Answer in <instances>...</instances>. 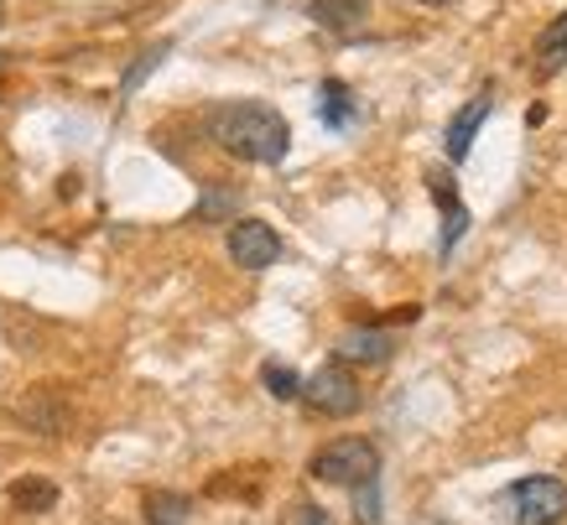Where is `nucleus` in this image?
I'll list each match as a JSON object with an SVG mask.
<instances>
[{
	"label": "nucleus",
	"instance_id": "1",
	"mask_svg": "<svg viewBox=\"0 0 567 525\" xmlns=\"http://www.w3.org/2000/svg\"><path fill=\"white\" fill-rule=\"evenodd\" d=\"M208 136L219 141V152H229L235 162H250V167H276L292 152V125L281 110L260 100H224L204 115Z\"/></svg>",
	"mask_w": 567,
	"mask_h": 525
},
{
	"label": "nucleus",
	"instance_id": "2",
	"mask_svg": "<svg viewBox=\"0 0 567 525\" xmlns=\"http://www.w3.org/2000/svg\"><path fill=\"white\" fill-rule=\"evenodd\" d=\"M308 474L318 484H333V490H360V484L380 478V447L370 437H333L328 447L312 453Z\"/></svg>",
	"mask_w": 567,
	"mask_h": 525
},
{
	"label": "nucleus",
	"instance_id": "3",
	"mask_svg": "<svg viewBox=\"0 0 567 525\" xmlns=\"http://www.w3.org/2000/svg\"><path fill=\"white\" fill-rule=\"evenodd\" d=\"M505 505H511V525H557L567 515V484L551 474L516 478L505 490Z\"/></svg>",
	"mask_w": 567,
	"mask_h": 525
},
{
	"label": "nucleus",
	"instance_id": "4",
	"mask_svg": "<svg viewBox=\"0 0 567 525\" xmlns=\"http://www.w3.org/2000/svg\"><path fill=\"white\" fill-rule=\"evenodd\" d=\"M302 406L328 416V422H344V416H354V411L364 406V390H360V380L349 374V364H323L318 374L302 380Z\"/></svg>",
	"mask_w": 567,
	"mask_h": 525
},
{
	"label": "nucleus",
	"instance_id": "5",
	"mask_svg": "<svg viewBox=\"0 0 567 525\" xmlns=\"http://www.w3.org/2000/svg\"><path fill=\"white\" fill-rule=\"evenodd\" d=\"M224 250H229V260H235V266H245V271H266V266H276V260H281V235H276L266 219H235V224H229Z\"/></svg>",
	"mask_w": 567,
	"mask_h": 525
},
{
	"label": "nucleus",
	"instance_id": "6",
	"mask_svg": "<svg viewBox=\"0 0 567 525\" xmlns=\"http://www.w3.org/2000/svg\"><path fill=\"white\" fill-rule=\"evenodd\" d=\"M17 422L27 432H42V437H63L69 432V401L58 395V390H27L17 401Z\"/></svg>",
	"mask_w": 567,
	"mask_h": 525
},
{
	"label": "nucleus",
	"instance_id": "7",
	"mask_svg": "<svg viewBox=\"0 0 567 525\" xmlns=\"http://www.w3.org/2000/svg\"><path fill=\"white\" fill-rule=\"evenodd\" d=\"M489 110H495V89H480V94H474L458 115L447 120V136H443L447 162H464V156L474 152V136H480V125L489 120Z\"/></svg>",
	"mask_w": 567,
	"mask_h": 525
},
{
	"label": "nucleus",
	"instance_id": "8",
	"mask_svg": "<svg viewBox=\"0 0 567 525\" xmlns=\"http://www.w3.org/2000/svg\"><path fill=\"white\" fill-rule=\"evenodd\" d=\"M339 364H360V370H380V364H391L395 354V339L385 328H349L344 339H339Z\"/></svg>",
	"mask_w": 567,
	"mask_h": 525
},
{
	"label": "nucleus",
	"instance_id": "9",
	"mask_svg": "<svg viewBox=\"0 0 567 525\" xmlns=\"http://www.w3.org/2000/svg\"><path fill=\"white\" fill-rule=\"evenodd\" d=\"M567 69V11L563 17H551L536 37V52H532V73L536 79H557Z\"/></svg>",
	"mask_w": 567,
	"mask_h": 525
},
{
	"label": "nucleus",
	"instance_id": "10",
	"mask_svg": "<svg viewBox=\"0 0 567 525\" xmlns=\"http://www.w3.org/2000/svg\"><path fill=\"white\" fill-rule=\"evenodd\" d=\"M308 17L323 32H354L370 17V0H308Z\"/></svg>",
	"mask_w": 567,
	"mask_h": 525
},
{
	"label": "nucleus",
	"instance_id": "11",
	"mask_svg": "<svg viewBox=\"0 0 567 525\" xmlns=\"http://www.w3.org/2000/svg\"><path fill=\"white\" fill-rule=\"evenodd\" d=\"M427 187H432V198H437V208H443V255L464 239L468 229V208L458 204V193H453V183H447L443 172H427Z\"/></svg>",
	"mask_w": 567,
	"mask_h": 525
},
{
	"label": "nucleus",
	"instance_id": "12",
	"mask_svg": "<svg viewBox=\"0 0 567 525\" xmlns=\"http://www.w3.org/2000/svg\"><path fill=\"white\" fill-rule=\"evenodd\" d=\"M318 115H323L328 131H344V125H354V115H360V104H354V94H349V84H339V79H328L323 89H318Z\"/></svg>",
	"mask_w": 567,
	"mask_h": 525
},
{
	"label": "nucleus",
	"instance_id": "13",
	"mask_svg": "<svg viewBox=\"0 0 567 525\" xmlns=\"http://www.w3.org/2000/svg\"><path fill=\"white\" fill-rule=\"evenodd\" d=\"M11 505L27 509V515H42V509L58 505V484H48V478H17L11 484Z\"/></svg>",
	"mask_w": 567,
	"mask_h": 525
},
{
	"label": "nucleus",
	"instance_id": "14",
	"mask_svg": "<svg viewBox=\"0 0 567 525\" xmlns=\"http://www.w3.org/2000/svg\"><path fill=\"white\" fill-rule=\"evenodd\" d=\"M260 385L271 390L276 401H302V374L292 364H281V359H266L260 364Z\"/></svg>",
	"mask_w": 567,
	"mask_h": 525
},
{
	"label": "nucleus",
	"instance_id": "15",
	"mask_svg": "<svg viewBox=\"0 0 567 525\" xmlns=\"http://www.w3.org/2000/svg\"><path fill=\"white\" fill-rule=\"evenodd\" d=\"M193 515L188 494H146V525H183Z\"/></svg>",
	"mask_w": 567,
	"mask_h": 525
},
{
	"label": "nucleus",
	"instance_id": "16",
	"mask_svg": "<svg viewBox=\"0 0 567 525\" xmlns=\"http://www.w3.org/2000/svg\"><path fill=\"white\" fill-rule=\"evenodd\" d=\"M167 52H173V42H156V48H146L136 58V63H131V69L121 73V94H131V89H141L146 84V73L152 69H162V63H167Z\"/></svg>",
	"mask_w": 567,
	"mask_h": 525
},
{
	"label": "nucleus",
	"instance_id": "17",
	"mask_svg": "<svg viewBox=\"0 0 567 525\" xmlns=\"http://www.w3.org/2000/svg\"><path fill=\"white\" fill-rule=\"evenodd\" d=\"M360 525H380V490H375V478L370 484H360Z\"/></svg>",
	"mask_w": 567,
	"mask_h": 525
},
{
	"label": "nucleus",
	"instance_id": "18",
	"mask_svg": "<svg viewBox=\"0 0 567 525\" xmlns=\"http://www.w3.org/2000/svg\"><path fill=\"white\" fill-rule=\"evenodd\" d=\"M229 208H235V198H229V193H214L208 204H198V219H214V214H229Z\"/></svg>",
	"mask_w": 567,
	"mask_h": 525
},
{
	"label": "nucleus",
	"instance_id": "19",
	"mask_svg": "<svg viewBox=\"0 0 567 525\" xmlns=\"http://www.w3.org/2000/svg\"><path fill=\"white\" fill-rule=\"evenodd\" d=\"M287 525H328V515H323L318 505H297V509H292V521H287Z\"/></svg>",
	"mask_w": 567,
	"mask_h": 525
},
{
	"label": "nucleus",
	"instance_id": "20",
	"mask_svg": "<svg viewBox=\"0 0 567 525\" xmlns=\"http://www.w3.org/2000/svg\"><path fill=\"white\" fill-rule=\"evenodd\" d=\"M416 6H432V11H437V6H453V0H416Z\"/></svg>",
	"mask_w": 567,
	"mask_h": 525
},
{
	"label": "nucleus",
	"instance_id": "21",
	"mask_svg": "<svg viewBox=\"0 0 567 525\" xmlns=\"http://www.w3.org/2000/svg\"><path fill=\"white\" fill-rule=\"evenodd\" d=\"M0 11H6V0H0Z\"/></svg>",
	"mask_w": 567,
	"mask_h": 525
}]
</instances>
